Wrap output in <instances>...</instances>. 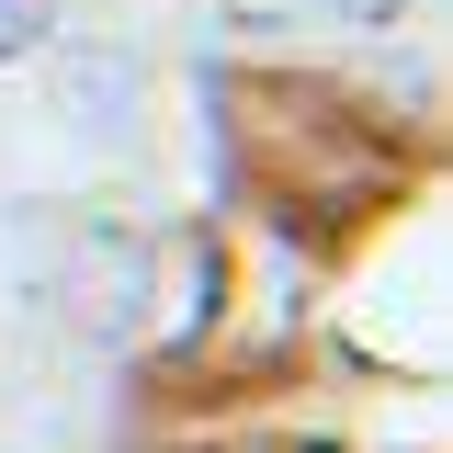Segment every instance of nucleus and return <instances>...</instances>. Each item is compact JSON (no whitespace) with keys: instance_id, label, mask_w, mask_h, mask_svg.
Returning a JSON list of instances; mask_svg holds the SVG:
<instances>
[{"instance_id":"obj_1","label":"nucleus","mask_w":453,"mask_h":453,"mask_svg":"<svg viewBox=\"0 0 453 453\" xmlns=\"http://www.w3.org/2000/svg\"><path fill=\"white\" fill-rule=\"evenodd\" d=\"M136 57H113V46H80L68 68H57V103H68V125H91V136H125L136 125Z\"/></svg>"},{"instance_id":"obj_2","label":"nucleus","mask_w":453,"mask_h":453,"mask_svg":"<svg viewBox=\"0 0 453 453\" xmlns=\"http://www.w3.org/2000/svg\"><path fill=\"white\" fill-rule=\"evenodd\" d=\"M57 35V0H0V68H12V57H35Z\"/></svg>"},{"instance_id":"obj_3","label":"nucleus","mask_w":453,"mask_h":453,"mask_svg":"<svg viewBox=\"0 0 453 453\" xmlns=\"http://www.w3.org/2000/svg\"><path fill=\"white\" fill-rule=\"evenodd\" d=\"M340 23H396V0H329Z\"/></svg>"}]
</instances>
